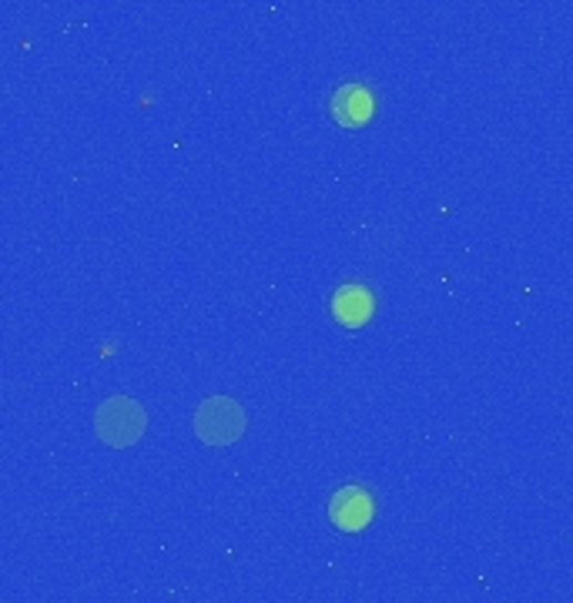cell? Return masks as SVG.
I'll return each instance as SVG.
<instances>
[{"instance_id": "1", "label": "cell", "mask_w": 573, "mask_h": 603, "mask_svg": "<svg viewBox=\"0 0 573 603\" xmlns=\"http://www.w3.org/2000/svg\"><path fill=\"white\" fill-rule=\"evenodd\" d=\"M145 412H141V406L134 399H108L98 416H94V426H98V436L108 442V446H131L137 442V436L145 432Z\"/></svg>"}, {"instance_id": "2", "label": "cell", "mask_w": 573, "mask_h": 603, "mask_svg": "<svg viewBox=\"0 0 573 603\" xmlns=\"http://www.w3.org/2000/svg\"><path fill=\"white\" fill-rule=\"evenodd\" d=\"M195 429H198V436L208 446H225V442L242 436L245 416H242V409L232 399H208L195 412Z\"/></svg>"}, {"instance_id": "3", "label": "cell", "mask_w": 573, "mask_h": 603, "mask_svg": "<svg viewBox=\"0 0 573 603\" xmlns=\"http://www.w3.org/2000/svg\"><path fill=\"white\" fill-rule=\"evenodd\" d=\"M329 517H332V523H336L339 530H346V533H359V530H366V527H369V520H372V500H369V493H366V490H359V487H346V490H339V493L332 497V503H329Z\"/></svg>"}, {"instance_id": "4", "label": "cell", "mask_w": 573, "mask_h": 603, "mask_svg": "<svg viewBox=\"0 0 573 603\" xmlns=\"http://www.w3.org/2000/svg\"><path fill=\"white\" fill-rule=\"evenodd\" d=\"M329 111L342 127H359L372 117V94L359 84H346L332 94Z\"/></svg>"}, {"instance_id": "5", "label": "cell", "mask_w": 573, "mask_h": 603, "mask_svg": "<svg viewBox=\"0 0 573 603\" xmlns=\"http://www.w3.org/2000/svg\"><path fill=\"white\" fill-rule=\"evenodd\" d=\"M332 316L342 326H349V329L366 326L369 316H372V295H369V288H362V285H342L336 292V298H332Z\"/></svg>"}]
</instances>
